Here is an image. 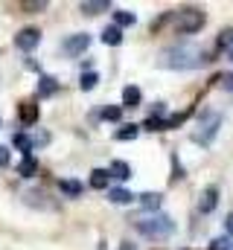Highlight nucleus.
<instances>
[{
    "label": "nucleus",
    "instance_id": "nucleus-29",
    "mask_svg": "<svg viewBox=\"0 0 233 250\" xmlns=\"http://www.w3.org/2000/svg\"><path fill=\"white\" fill-rule=\"evenodd\" d=\"M0 166H9V148L0 146Z\"/></svg>",
    "mask_w": 233,
    "mask_h": 250
},
{
    "label": "nucleus",
    "instance_id": "nucleus-3",
    "mask_svg": "<svg viewBox=\"0 0 233 250\" xmlns=\"http://www.w3.org/2000/svg\"><path fill=\"white\" fill-rule=\"evenodd\" d=\"M219 125H222V114H204L201 120H198V128L192 131V143H198V146H210L213 140H216V134H219Z\"/></svg>",
    "mask_w": 233,
    "mask_h": 250
},
{
    "label": "nucleus",
    "instance_id": "nucleus-11",
    "mask_svg": "<svg viewBox=\"0 0 233 250\" xmlns=\"http://www.w3.org/2000/svg\"><path fill=\"white\" fill-rule=\"evenodd\" d=\"M18 172H21V178H35V172H38V160L29 154V157H23L21 160V166H18Z\"/></svg>",
    "mask_w": 233,
    "mask_h": 250
},
{
    "label": "nucleus",
    "instance_id": "nucleus-18",
    "mask_svg": "<svg viewBox=\"0 0 233 250\" xmlns=\"http://www.w3.org/2000/svg\"><path fill=\"white\" fill-rule=\"evenodd\" d=\"M108 201H111V204H131L134 195H131L128 189H111V192H108Z\"/></svg>",
    "mask_w": 233,
    "mask_h": 250
},
{
    "label": "nucleus",
    "instance_id": "nucleus-24",
    "mask_svg": "<svg viewBox=\"0 0 233 250\" xmlns=\"http://www.w3.org/2000/svg\"><path fill=\"white\" fill-rule=\"evenodd\" d=\"M146 128H149V131H161V128H166V123H163L161 117H149V120H146Z\"/></svg>",
    "mask_w": 233,
    "mask_h": 250
},
{
    "label": "nucleus",
    "instance_id": "nucleus-23",
    "mask_svg": "<svg viewBox=\"0 0 233 250\" xmlns=\"http://www.w3.org/2000/svg\"><path fill=\"white\" fill-rule=\"evenodd\" d=\"M21 9H23V12H44L47 3H44V0H26V3H21Z\"/></svg>",
    "mask_w": 233,
    "mask_h": 250
},
{
    "label": "nucleus",
    "instance_id": "nucleus-21",
    "mask_svg": "<svg viewBox=\"0 0 233 250\" xmlns=\"http://www.w3.org/2000/svg\"><path fill=\"white\" fill-rule=\"evenodd\" d=\"M96 84H99V76H96V70H93V73H91V70H85V73H82V90H93Z\"/></svg>",
    "mask_w": 233,
    "mask_h": 250
},
{
    "label": "nucleus",
    "instance_id": "nucleus-2",
    "mask_svg": "<svg viewBox=\"0 0 233 250\" xmlns=\"http://www.w3.org/2000/svg\"><path fill=\"white\" fill-rule=\"evenodd\" d=\"M134 227L140 230V236H149V239H163V236H172L175 233V221L166 215H152V218H134Z\"/></svg>",
    "mask_w": 233,
    "mask_h": 250
},
{
    "label": "nucleus",
    "instance_id": "nucleus-5",
    "mask_svg": "<svg viewBox=\"0 0 233 250\" xmlns=\"http://www.w3.org/2000/svg\"><path fill=\"white\" fill-rule=\"evenodd\" d=\"M88 47H91V35H88V32H76V35L64 38V53H67L70 59H73V56H82Z\"/></svg>",
    "mask_w": 233,
    "mask_h": 250
},
{
    "label": "nucleus",
    "instance_id": "nucleus-1",
    "mask_svg": "<svg viewBox=\"0 0 233 250\" xmlns=\"http://www.w3.org/2000/svg\"><path fill=\"white\" fill-rule=\"evenodd\" d=\"M201 62L204 59H201V53L195 47H166L161 53V59H158V64L166 67V70H192Z\"/></svg>",
    "mask_w": 233,
    "mask_h": 250
},
{
    "label": "nucleus",
    "instance_id": "nucleus-7",
    "mask_svg": "<svg viewBox=\"0 0 233 250\" xmlns=\"http://www.w3.org/2000/svg\"><path fill=\"white\" fill-rule=\"evenodd\" d=\"M216 204H219V189L207 187L204 192H201V204H198V209H201V212H213Z\"/></svg>",
    "mask_w": 233,
    "mask_h": 250
},
{
    "label": "nucleus",
    "instance_id": "nucleus-32",
    "mask_svg": "<svg viewBox=\"0 0 233 250\" xmlns=\"http://www.w3.org/2000/svg\"><path fill=\"white\" fill-rule=\"evenodd\" d=\"M228 59H231V62H233V47H231V50H228Z\"/></svg>",
    "mask_w": 233,
    "mask_h": 250
},
{
    "label": "nucleus",
    "instance_id": "nucleus-20",
    "mask_svg": "<svg viewBox=\"0 0 233 250\" xmlns=\"http://www.w3.org/2000/svg\"><path fill=\"white\" fill-rule=\"evenodd\" d=\"M134 21H137V18H134L131 12H125V9H116L114 12V23L119 26V29H122V26H131Z\"/></svg>",
    "mask_w": 233,
    "mask_h": 250
},
{
    "label": "nucleus",
    "instance_id": "nucleus-16",
    "mask_svg": "<svg viewBox=\"0 0 233 250\" xmlns=\"http://www.w3.org/2000/svg\"><path fill=\"white\" fill-rule=\"evenodd\" d=\"M140 134V125H122V128H116L114 137L116 140H122V143H128V140H134Z\"/></svg>",
    "mask_w": 233,
    "mask_h": 250
},
{
    "label": "nucleus",
    "instance_id": "nucleus-9",
    "mask_svg": "<svg viewBox=\"0 0 233 250\" xmlns=\"http://www.w3.org/2000/svg\"><path fill=\"white\" fill-rule=\"evenodd\" d=\"M140 99H143V90H140L137 84L122 87V105H125V108H140Z\"/></svg>",
    "mask_w": 233,
    "mask_h": 250
},
{
    "label": "nucleus",
    "instance_id": "nucleus-25",
    "mask_svg": "<svg viewBox=\"0 0 233 250\" xmlns=\"http://www.w3.org/2000/svg\"><path fill=\"white\" fill-rule=\"evenodd\" d=\"M102 117H105V120H111V123H116V120L122 117V111H119V108H114V105H111V108H105V111H102Z\"/></svg>",
    "mask_w": 233,
    "mask_h": 250
},
{
    "label": "nucleus",
    "instance_id": "nucleus-15",
    "mask_svg": "<svg viewBox=\"0 0 233 250\" xmlns=\"http://www.w3.org/2000/svg\"><path fill=\"white\" fill-rule=\"evenodd\" d=\"M111 3L108 0H93V3H82V12L85 15H99V12H108Z\"/></svg>",
    "mask_w": 233,
    "mask_h": 250
},
{
    "label": "nucleus",
    "instance_id": "nucleus-4",
    "mask_svg": "<svg viewBox=\"0 0 233 250\" xmlns=\"http://www.w3.org/2000/svg\"><path fill=\"white\" fill-rule=\"evenodd\" d=\"M204 12L201 9H184L178 18H175V26H178V32H186V35H192V32H198L201 26H204Z\"/></svg>",
    "mask_w": 233,
    "mask_h": 250
},
{
    "label": "nucleus",
    "instance_id": "nucleus-8",
    "mask_svg": "<svg viewBox=\"0 0 233 250\" xmlns=\"http://www.w3.org/2000/svg\"><path fill=\"white\" fill-rule=\"evenodd\" d=\"M18 117H21V123L23 125H35L38 123V105H35V102H21Z\"/></svg>",
    "mask_w": 233,
    "mask_h": 250
},
{
    "label": "nucleus",
    "instance_id": "nucleus-27",
    "mask_svg": "<svg viewBox=\"0 0 233 250\" xmlns=\"http://www.w3.org/2000/svg\"><path fill=\"white\" fill-rule=\"evenodd\" d=\"M172 172H175V175H172L175 181H178V178H184V169H181V163H178V154H172Z\"/></svg>",
    "mask_w": 233,
    "mask_h": 250
},
{
    "label": "nucleus",
    "instance_id": "nucleus-17",
    "mask_svg": "<svg viewBox=\"0 0 233 250\" xmlns=\"http://www.w3.org/2000/svg\"><path fill=\"white\" fill-rule=\"evenodd\" d=\"M58 90V82L53 79V76H41V84H38V93L41 96H53Z\"/></svg>",
    "mask_w": 233,
    "mask_h": 250
},
{
    "label": "nucleus",
    "instance_id": "nucleus-13",
    "mask_svg": "<svg viewBox=\"0 0 233 250\" xmlns=\"http://www.w3.org/2000/svg\"><path fill=\"white\" fill-rule=\"evenodd\" d=\"M108 178H111L108 169H93V172H91V187L93 189H105L108 187Z\"/></svg>",
    "mask_w": 233,
    "mask_h": 250
},
{
    "label": "nucleus",
    "instance_id": "nucleus-28",
    "mask_svg": "<svg viewBox=\"0 0 233 250\" xmlns=\"http://www.w3.org/2000/svg\"><path fill=\"white\" fill-rule=\"evenodd\" d=\"M210 250H233V248L228 245V242H225V239H216V242L210 245Z\"/></svg>",
    "mask_w": 233,
    "mask_h": 250
},
{
    "label": "nucleus",
    "instance_id": "nucleus-31",
    "mask_svg": "<svg viewBox=\"0 0 233 250\" xmlns=\"http://www.w3.org/2000/svg\"><path fill=\"white\" fill-rule=\"evenodd\" d=\"M119 250H134V245H128V242H125V245H122Z\"/></svg>",
    "mask_w": 233,
    "mask_h": 250
},
{
    "label": "nucleus",
    "instance_id": "nucleus-6",
    "mask_svg": "<svg viewBox=\"0 0 233 250\" xmlns=\"http://www.w3.org/2000/svg\"><path fill=\"white\" fill-rule=\"evenodd\" d=\"M38 44H41V32H38V29H32V26H29V29H21V32L15 35V47H18V50H23V53L35 50Z\"/></svg>",
    "mask_w": 233,
    "mask_h": 250
},
{
    "label": "nucleus",
    "instance_id": "nucleus-19",
    "mask_svg": "<svg viewBox=\"0 0 233 250\" xmlns=\"http://www.w3.org/2000/svg\"><path fill=\"white\" fill-rule=\"evenodd\" d=\"M58 189H61L64 195H73V198H79V195H82V184H79V181H73V178H70V181H58Z\"/></svg>",
    "mask_w": 233,
    "mask_h": 250
},
{
    "label": "nucleus",
    "instance_id": "nucleus-22",
    "mask_svg": "<svg viewBox=\"0 0 233 250\" xmlns=\"http://www.w3.org/2000/svg\"><path fill=\"white\" fill-rule=\"evenodd\" d=\"M15 146L23 151V157H29V148H32V140L26 134H15Z\"/></svg>",
    "mask_w": 233,
    "mask_h": 250
},
{
    "label": "nucleus",
    "instance_id": "nucleus-26",
    "mask_svg": "<svg viewBox=\"0 0 233 250\" xmlns=\"http://www.w3.org/2000/svg\"><path fill=\"white\" fill-rule=\"evenodd\" d=\"M184 120H186V114H175V117H169V120H166V128H178Z\"/></svg>",
    "mask_w": 233,
    "mask_h": 250
},
{
    "label": "nucleus",
    "instance_id": "nucleus-30",
    "mask_svg": "<svg viewBox=\"0 0 233 250\" xmlns=\"http://www.w3.org/2000/svg\"><path fill=\"white\" fill-rule=\"evenodd\" d=\"M225 227H228V233H233V212L228 215V221H225Z\"/></svg>",
    "mask_w": 233,
    "mask_h": 250
},
{
    "label": "nucleus",
    "instance_id": "nucleus-14",
    "mask_svg": "<svg viewBox=\"0 0 233 250\" xmlns=\"http://www.w3.org/2000/svg\"><path fill=\"white\" fill-rule=\"evenodd\" d=\"M140 198V207H146V209H158L161 204H163V198L158 195V192H143V195H137Z\"/></svg>",
    "mask_w": 233,
    "mask_h": 250
},
{
    "label": "nucleus",
    "instance_id": "nucleus-12",
    "mask_svg": "<svg viewBox=\"0 0 233 250\" xmlns=\"http://www.w3.org/2000/svg\"><path fill=\"white\" fill-rule=\"evenodd\" d=\"M102 41H105L108 47H114V44H119V41H122V29H119L116 23H111V26H105V29H102Z\"/></svg>",
    "mask_w": 233,
    "mask_h": 250
},
{
    "label": "nucleus",
    "instance_id": "nucleus-10",
    "mask_svg": "<svg viewBox=\"0 0 233 250\" xmlns=\"http://www.w3.org/2000/svg\"><path fill=\"white\" fill-rule=\"evenodd\" d=\"M108 172H111V178H116V181H128V178H131V166H128L125 160H114Z\"/></svg>",
    "mask_w": 233,
    "mask_h": 250
}]
</instances>
